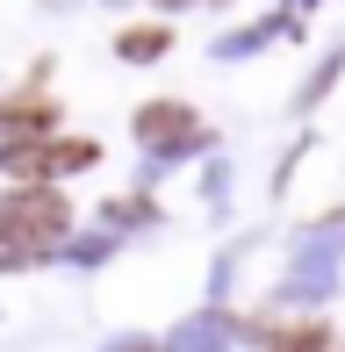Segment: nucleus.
Here are the masks:
<instances>
[{"mask_svg": "<svg viewBox=\"0 0 345 352\" xmlns=\"http://www.w3.org/2000/svg\"><path fill=\"white\" fill-rule=\"evenodd\" d=\"M266 345H274V352H324L331 331H324V324H295V331H274Z\"/></svg>", "mask_w": 345, "mask_h": 352, "instance_id": "6", "label": "nucleus"}, {"mask_svg": "<svg viewBox=\"0 0 345 352\" xmlns=\"http://www.w3.org/2000/svg\"><path fill=\"white\" fill-rule=\"evenodd\" d=\"M166 43H172V29H122L115 51L130 58V65H151V58H166Z\"/></svg>", "mask_w": 345, "mask_h": 352, "instance_id": "5", "label": "nucleus"}, {"mask_svg": "<svg viewBox=\"0 0 345 352\" xmlns=\"http://www.w3.org/2000/svg\"><path fill=\"white\" fill-rule=\"evenodd\" d=\"M51 158H58V173H87L93 158H101V144H87V137H65V144H58L51 137Z\"/></svg>", "mask_w": 345, "mask_h": 352, "instance_id": "7", "label": "nucleus"}, {"mask_svg": "<svg viewBox=\"0 0 345 352\" xmlns=\"http://www.w3.org/2000/svg\"><path fill=\"white\" fill-rule=\"evenodd\" d=\"M72 230V201L43 180H14V195H0V259H43Z\"/></svg>", "mask_w": 345, "mask_h": 352, "instance_id": "1", "label": "nucleus"}, {"mask_svg": "<svg viewBox=\"0 0 345 352\" xmlns=\"http://www.w3.org/2000/svg\"><path fill=\"white\" fill-rule=\"evenodd\" d=\"M0 166H8L14 180H51L58 158H51V144H43V137H8V144H0Z\"/></svg>", "mask_w": 345, "mask_h": 352, "instance_id": "3", "label": "nucleus"}, {"mask_svg": "<svg viewBox=\"0 0 345 352\" xmlns=\"http://www.w3.org/2000/svg\"><path fill=\"white\" fill-rule=\"evenodd\" d=\"M159 8H187V0H159Z\"/></svg>", "mask_w": 345, "mask_h": 352, "instance_id": "8", "label": "nucleus"}, {"mask_svg": "<svg viewBox=\"0 0 345 352\" xmlns=\"http://www.w3.org/2000/svg\"><path fill=\"white\" fill-rule=\"evenodd\" d=\"M137 137H144V144H180V137H194V108H180V101H159V108H144V116H137Z\"/></svg>", "mask_w": 345, "mask_h": 352, "instance_id": "4", "label": "nucleus"}, {"mask_svg": "<svg viewBox=\"0 0 345 352\" xmlns=\"http://www.w3.org/2000/svg\"><path fill=\"white\" fill-rule=\"evenodd\" d=\"M58 130V101H43V94H8L0 101V137H43Z\"/></svg>", "mask_w": 345, "mask_h": 352, "instance_id": "2", "label": "nucleus"}]
</instances>
